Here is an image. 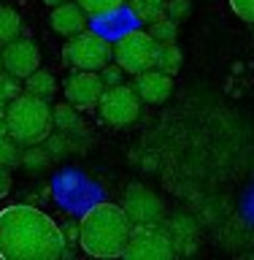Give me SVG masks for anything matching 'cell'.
Listing matches in <instances>:
<instances>
[{
  "instance_id": "6da1fadb",
  "label": "cell",
  "mask_w": 254,
  "mask_h": 260,
  "mask_svg": "<svg viewBox=\"0 0 254 260\" xmlns=\"http://www.w3.org/2000/svg\"><path fill=\"white\" fill-rule=\"evenodd\" d=\"M68 247L62 228L30 203L0 209V260H57Z\"/></svg>"
},
{
  "instance_id": "7a4b0ae2",
  "label": "cell",
  "mask_w": 254,
  "mask_h": 260,
  "mask_svg": "<svg viewBox=\"0 0 254 260\" xmlns=\"http://www.w3.org/2000/svg\"><path fill=\"white\" fill-rule=\"evenodd\" d=\"M133 233L125 206L95 203L79 219V247L89 257H122Z\"/></svg>"
},
{
  "instance_id": "3957f363",
  "label": "cell",
  "mask_w": 254,
  "mask_h": 260,
  "mask_svg": "<svg viewBox=\"0 0 254 260\" xmlns=\"http://www.w3.org/2000/svg\"><path fill=\"white\" fill-rule=\"evenodd\" d=\"M6 125H8V136L19 146L44 144L54 130L52 106L44 98H35L30 92H19L8 103Z\"/></svg>"
},
{
  "instance_id": "277c9868",
  "label": "cell",
  "mask_w": 254,
  "mask_h": 260,
  "mask_svg": "<svg viewBox=\"0 0 254 260\" xmlns=\"http://www.w3.org/2000/svg\"><path fill=\"white\" fill-rule=\"evenodd\" d=\"M62 57L76 71H100L103 65L114 60V44L103 32L81 30L62 46Z\"/></svg>"
},
{
  "instance_id": "5b68a950",
  "label": "cell",
  "mask_w": 254,
  "mask_h": 260,
  "mask_svg": "<svg viewBox=\"0 0 254 260\" xmlns=\"http://www.w3.org/2000/svg\"><path fill=\"white\" fill-rule=\"evenodd\" d=\"M157 46L160 44L149 36V30L133 27L117 38V44H114V62H119L127 76H138V73L154 68Z\"/></svg>"
},
{
  "instance_id": "8992f818",
  "label": "cell",
  "mask_w": 254,
  "mask_h": 260,
  "mask_svg": "<svg viewBox=\"0 0 254 260\" xmlns=\"http://www.w3.org/2000/svg\"><path fill=\"white\" fill-rule=\"evenodd\" d=\"M97 114L105 125L111 127H127L133 125L141 114V98H138L133 84H114L105 87L100 101H97Z\"/></svg>"
},
{
  "instance_id": "52a82bcc",
  "label": "cell",
  "mask_w": 254,
  "mask_h": 260,
  "mask_svg": "<svg viewBox=\"0 0 254 260\" xmlns=\"http://www.w3.org/2000/svg\"><path fill=\"white\" fill-rule=\"evenodd\" d=\"M173 255V239L162 231H154V225H138V231L130 233V241L125 247V257L133 260H168Z\"/></svg>"
},
{
  "instance_id": "ba28073f",
  "label": "cell",
  "mask_w": 254,
  "mask_h": 260,
  "mask_svg": "<svg viewBox=\"0 0 254 260\" xmlns=\"http://www.w3.org/2000/svg\"><path fill=\"white\" fill-rule=\"evenodd\" d=\"M103 79H100V71H76L73 76L65 81V101H68L73 109L79 111H92L97 109V101L103 95Z\"/></svg>"
},
{
  "instance_id": "9c48e42d",
  "label": "cell",
  "mask_w": 254,
  "mask_h": 260,
  "mask_svg": "<svg viewBox=\"0 0 254 260\" xmlns=\"http://www.w3.org/2000/svg\"><path fill=\"white\" fill-rule=\"evenodd\" d=\"M125 211L133 225H160L162 222V201L143 184H130L125 190Z\"/></svg>"
},
{
  "instance_id": "30bf717a",
  "label": "cell",
  "mask_w": 254,
  "mask_h": 260,
  "mask_svg": "<svg viewBox=\"0 0 254 260\" xmlns=\"http://www.w3.org/2000/svg\"><path fill=\"white\" fill-rule=\"evenodd\" d=\"M0 52H3V71H8L14 79L24 81L32 71L41 68V52H38V46L27 38L16 36L14 41H8Z\"/></svg>"
},
{
  "instance_id": "8fae6325",
  "label": "cell",
  "mask_w": 254,
  "mask_h": 260,
  "mask_svg": "<svg viewBox=\"0 0 254 260\" xmlns=\"http://www.w3.org/2000/svg\"><path fill=\"white\" fill-rule=\"evenodd\" d=\"M87 22H89V14L76 3V0H62V3L52 6V14H49L52 30L62 38H70V36H76V32L87 30Z\"/></svg>"
},
{
  "instance_id": "7c38bea8",
  "label": "cell",
  "mask_w": 254,
  "mask_h": 260,
  "mask_svg": "<svg viewBox=\"0 0 254 260\" xmlns=\"http://www.w3.org/2000/svg\"><path fill=\"white\" fill-rule=\"evenodd\" d=\"M133 87H135L138 98H141V103L160 106L170 98V92H173V76L162 73L160 68H149V71L138 73Z\"/></svg>"
},
{
  "instance_id": "4fadbf2b",
  "label": "cell",
  "mask_w": 254,
  "mask_h": 260,
  "mask_svg": "<svg viewBox=\"0 0 254 260\" xmlns=\"http://www.w3.org/2000/svg\"><path fill=\"white\" fill-rule=\"evenodd\" d=\"M79 109H73V106L65 101V103H57L52 109V117H54V127L60 130V133H65L68 138H84L87 133V125L81 122L79 117Z\"/></svg>"
},
{
  "instance_id": "5bb4252c",
  "label": "cell",
  "mask_w": 254,
  "mask_h": 260,
  "mask_svg": "<svg viewBox=\"0 0 254 260\" xmlns=\"http://www.w3.org/2000/svg\"><path fill=\"white\" fill-rule=\"evenodd\" d=\"M97 24H100V30H105V38H111L114 32H117V38L122 36V32H127V30H133V24L138 22L135 19V14L130 11H122V6L119 8H114V11H105V14H97L95 16Z\"/></svg>"
},
{
  "instance_id": "9a60e30c",
  "label": "cell",
  "mask_w": 254,
  "mask_h": 260,
  "mask_svg": "<svg viewBox=\"0 0 254 260\" xmlns=\"http://www.w3.org/2000/svg\"><path fill=\"white\" fill-rule=\"evenodd\" d=\"M24 92H30V95H35V98H44V101L54 98V92H57V79H54V73L46 71V68L32 71L30 76L24 79Z\"/></svg>"
},
{
  "instance_id": "2e32d148",
  "label": "cell",
  "mask_w": 254,
  "mask_h": 260,
  "mask_svg": "<svg viewBox=\"0 0 254 260\" xmlns=\"http://www.w3.org/2000/svg\"><path fill=\"white\" fill-rule=\"evenodd\" d=\"M182 60H184V54H182V49L176 46V41L173 44H160L154 68H160L162 73H168V76H176V73L182 71Z\"/></svg>"
},
{
  "instance_id": "e0dca14e",
  "label": "cell",
  "mask_w": 254,
  "mask_h": 260,
  "mask_svg": "<svg viewBox=\"0 0 254 260\" xmlns=\"http://www.w3.org/2000/svg\"><path fill=\"white\" fill-rule=\"evenodd\" d=\"M49 162H52V154L44 144H30L27 149H22V157H19V166L24 171H30V174H38V171H44Z\"/></svg>"
},
{
  "instance_id": "ac0fdd59",
  "label": "cell",
  "mask_w": 254,
  "mask_h": 260,
  "mask_svg": "<svg viewBox=\"0 0 254 260\" xmlns=\"http://www.w3.org/2000/svg\"><path fill=\"white\" fill-rule=\"evenodd\" d=\"M22 30V16L11 6H0V46L14 41Z\"/></svg>"
},
{
  "instance_id": "d6986e66",
  "label": "cell",
  "mask_w": 254,
  "mask_h": 260,
  "mask_svg": "<svg viewBox=\"0 0 254 260\" xmlns=\"http://www.w3.org/2000/svg\"><path fill=\"white\" fill-rule=\"evenodd\" d=\"M127 8L135 14L138 22H154L165 14V0H127Z\"/></svg>"
},
{
  "instance_id": "ffe728a7",
  "label": "cell",
  "mask_w": 254,
  "mask_h": 260,
  "mask_svg": "<svg viewBox=\"0 0 254 260\" xmlns=\"http://www.w3.org/2000/svg\"><path fill=\"white\" fill-rule=\"evenodd\" d=\"M149 36L157 41V44H173L178 38V22H173L168 14H162L154 22H149Z\"/></svg>"
},
{
  "instance_id": "44dd1931",
  "label": "cell",
  "mask_w": 254,
  "mask_h": 260,
  "mask_svg": "<svg viewBox=\"0 0 254 260\" xmlns=\"http://www.w3.org/2000/svg\"><path fill=\"white\" fill-rule=\"evenodd\" d=\"M19 157H22L19 144H16L8 133H0V166L14 168V166H19Z\"/></svg>"
},
{
  "instance_id": "7402d4cb",
  "label": "cell",
  "mask_w": 254,
  "mask_h": 260,
  "mask_svg": "<svg viewBox=\"0 0 254 260\" xmlns=\"http://www.w3.org/2000/svg\"><path fill=\"white\" fill-rule=\"evenodd\" d=\"M76 3L84 8L89 16H97V14H105V11H114V8L125 6V0H76Z\"/></svg>"
},
{
  "instance_id": "603a6c76",
  "label": "cell",
  "mask_w": 254,
  "mask_h": 260,
  "mask_svg": "<svg viewBox=\"0 0 254 260\" xmlns=\"http://www.w3.org/2000/svg\"><path fill=\"white\" fill-rule=\"evenodd\" d=\"M165 14L170 16L173 22H187L190 19V14H192V3L190 0H165Z\"/></svg>"
},
{
  "instance_id": "cb8c5ba5",
  "label": "cell",
  "mask_w": 254,
  "mask_h": 260,
  "mask_svg": "<svg viewBox=\"0 0 254 260\" xmlns=\"http://www.w3.org/2000/svg\"><path fill=\"white\" fill-rule=\"evenodd\" d=\"M100 79L105 87H114V84H122L125 81V68H122L119 62H108L100 68Z\"/></svg>"
},
{
  "instance_id": "d4e9b609",
  "label": "cell",
  "mask_w": 254,
  "mask_h": 260,
  "mask_svg": "<svg viewBox=\"0 0 254 260\" xmlns=\"http://www.w3.org/2000/svg\"><path fill=\"white\" fill-rule=\"evenodd\" d=\"M230 8L243 22H254V0H230Z\"/></svg>"
},
{
  "instance_id": "484cf974",
  "label": "cell",
  "mask_w": 254,
  "mask_h": 260,
  "mask_svg": "<svg viewBox=\"0 0 254 260\" xmlns=\"http://www.w3.org/2000/svg\"><path fill=\"white\" fill-rule=\"evenodd\" d=\"M8 192H11V174H8V168L0 166V198H6Z\"/></svg>"
},
{
  "instance_id": "4316f807",
  "label": "cell",
  "mask_w": 254,
  "mask_h": 260,
  "mask_svg": "<svg viewBox=\"0 0 254 260\" xmlns=\"http://www.w3.org/2000/svg\"><path fill=\"white\" fill-rule=\"evenodd\" d=\"M62 233H65V241L68 244H79V222H68Z\"/></svg>"
},
{
  "instance_id": "83f0119b",
  "label": "cell",
  "mask_w": 254,
  "mask_h": 260,
  "mask_svg": "<svg viewBox=\"0 0 254 260\" xmlns=\"http://www.w3.org/2000/svg\"><path fill=\"white\" fill-rule=\"evenodd\" d=\"M8 103H11V101H8V98H3V95H0V119H6V111H8Z\"/></svg>"
},
{
  "instance_id": "f1b7e54d",
  "label": "cell",
  "mask_w": 254,
  "mask_h": 260,
  "mask_svg": "<svg viewBox=\"0 0 254 260\" xmlns=\"http://www.w3.org/2000/svg\"><path fill=\"white\" fill-rule=\"evenodd\" d=\"M44 6H57V3H62V0H41Z\"/></svg>"
},
{
  "instance_id": "f546056e",
  "label": "cell",
  "mask_w": 254,
  "mask_h": 260,
  "mask_svg": "<svg viewBox=\"0 0 254 260\" xmlns=\"http://www.w3.org/2000/svg\"><path fill=\"white\" fill-rule=\"evenodd\" d=\"M0 71H3V52H0Z\"/></svg>"
}]
</instances>
